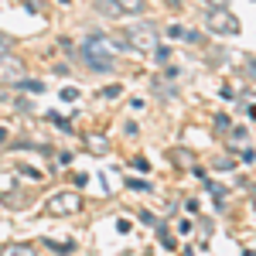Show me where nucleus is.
<instances>
[{"instance_id":"1","label":"nucleus","mask_w":256,"mask_h":256,"mask_svg":"<svg viewBox=\"0 0 256 256\" xmlns=\"http://www.w3.org/2000/svg\"><path fill=\"white\" fill-rule=\"evenodd\" d=\"M79 52H82V62H86L92 72H113L123 44H120L116 38H110V34H89V38L79 44Z\"/></svg>"},{"instance_id":"2","label":"nucleus","mask_w":256,"mask_h":256,"mask_svg":"<svg viewBox=\"0 0 256 256\" xmlns=\"http://www.w3.org/2000/svg\"><path fill=\"white\" fill-rule=\"evenodd\" d=\"M158 38H160V28L150 24V20L126 28V44H130L134 52H144V55H150V52L158 48Z\"/></svg>"},{"instance_id":"3","label":"nucleus","mask_w":256,"mask_h":256,"mask_svg":"<svg viewBox=\"0 0 256 256\" xmlns=\"http://www.w3.org/2000/svg\"><path fill=\"white\" fill-rule=\"evenodd\" d=\"M208 31L212 34H226V38H236L242 28H239V18H232L229 10L218 7V10H208Z\"/></svg>"},{"instance_id":"4","label":"nucleus","mask_w":256,"mask_h":256,"mask_svg":"<svg viewBox=\"0 0 256 256\" xmlns=\"http://www.w3.org/2000/svg\"><path fill=\"white\" fill-rule=\"evenodd\" d=\"M24 79V62L18 55H0V86H18Z\"/></svg>"},{"instance_id":"5","label":"nucleus","mask_w":256,"mask_h":256,"mask_svg":"<svg viewBox=\"0 0 256 256\" xmlns=\"http://www.w3.org/2000/svg\"><path fill=\"white\" fill-rule=\"evenodd\" d=\"M82 208V198L76 192H62V195H52L48 198V212L52 216H72Z\"/></svg>"},{"instance_id":"6","label":"nucleus","mask_w":256,"mask_h":256,"mask_svg":"<svg viewBox=\"0 0 256 256\" xmlns=\"http://www.w3.org/2000/svg\"><path fill=\"white\" fill-rule=\"evenodd\" d=\"M92 7H96L102 18H123V14H120V4H116V0H92Z\"/></svg>"},{"instance_id":"7","label":"nucleus","mask_w":256,"mask_h":256,"mask_svg":"<svg viewBox=\"0 0 256 256\" xmlns=\"http://www.w3.org/2000/svg\"><path fill=\"white\" fill-rule=\"evenodd\" d=\"M120 14H144L147 10V0H116Z\"/></svg>"},{"instance_id":"8","label":"nucleus","mask_w":256,"mask_h":256,"mask_svg":"<svg viewBox=\"0 0 256 256\" xmlns=\"http://www.w3.org/2000/svg\"><path fill=\"white\" fill-rule=\"evenodd\" d=\"M0 256H38V253H34L31 246H24V242H14V246H4Z\"/></svg>"},{"instance_id":"9","label":"nucleus","mask_w":256,"mask_h":256,"mask_svg":"<svg viewBox=\"0 0 256 256\" xmlns=\"http://www.w3.org/2000/svg\"><path fill=\"white\" fill-rule=\"evenodd\" d=\"M86 147H89L92 154H106V150H110V140H102V137H89V140H86Z\"/></svg>"},{"instance_id":"10","label":"nucleus","mask_w":256,"mask_h":256,"mask_svg":"<svg viewBox=\"0 0 256 256\" xmlns=\"http://www.w3.org/2000/svg\"><path fill=\"white\" fill-rule=\"evenodd\" d=\"M18 89H24V92H44V82H38V79H20Z\"/></svg>"},{"instance_id":"11","label":"nucleus","mask_w":256,"mask_h":256,"mask_svg":"<svg viewBox=\"0 0 256 256\" xmlns=\"http://www.w3.org/2000/svg\"><path fill=\"white\" fill-rule=\"evenodd\" d=\"M171 55H174V52H171V48H164V44H158V48H154V58H158L160 65H168V62H171Z\"/></svg>"},{"instance_id":"12","label":"nucleus","mask_w":256,"mask_h":256,"mask_svg":"<svg viewBox=\"0 0 256 256\" xmlns=\"http://www.w3.org/2000/svg\"><path fill=\"white\" fill-rule=\"evenodd\" d=\"M126 184H130L134 192H154V188H150V181H137V178H130Z\"/></svg>"},{"instance_id":"13","label":"nucleus","mask_w":256,"mask_h":256,"mask_svg":"<svg viewBox=\"0 0 256 256\" xmlns=\"http://www.w3.org/2000/svg\"><path fill=\"white\" fill-rule=\"evenodd\" d=\"M202 4H205V7H208V10H218V7H226V4H229V0H202Z\"/></svg>"},{"instance_id":"14","label":"nucleus","mask_w":256,"mask_h":256,"mask_svg":"<svg viewBox=\"0 0 256 256\" xmlns=\"http://www.w3.org/2000/svg\"><path fill=\"white\" fill-rule=\"evenodd\" d=\"M120 92H123V89H120V86H106V89H102V96H106V99H113V96H120Z\"/></svg>"},{"instance_id":"15","label":"nucleus","mask_w":256,"mask_h":256,"mask_svg":"<svg viewBox=\"0 0 256 256\" xmlns=\"http://www.w3.org/2000/svg\"><path fill=\"white\" fill-rule=\"evenodd\" d=\"M134 168H137V171H144V174L150 171V164H147V158H137V160H134Z\"/></svg>"},{"instance_id":"16","label":"nucleus","mask_w":256,"mask_h":256,"mask_svg":"<svg viewBox=\"0 0 256 256\" xmlns=\"http://www.w3.org/2000/svg\"><path fill=\"white\" fill-rule=\"evenodd\" d=\"M4 52H10V38H7V34L0 31V55H4Z\"/></svg>"},{"instance_id":"17","label":"nucleus","mask_w":256,"mask_h":256,"mask_svg":"<svg viewBox=\"0 0 256 256\" xmlns=\"http://www.w3.org/2000/svg\"><path fill=\"white\" fill-rule=\"evenodd\" d=\"M168 34H171V38H184V28H178V24H171V28H168Z\"/></svg>"},{"instance_id":"18","label":"nucleus","mask_w":256,"mask_h":256,"mask_svg":"<svg viewBox=\"0 0 256 256\" xmlns=\"http://www.w3.org/2000/svg\"><path fill=\"white\" fill-rule=\"evenodd\" d=\"M4 140H7V130H4V126H0V144H4Z\"/></svg>"},{"instance_id":"19","label":"nucleus","mask_w":256,"mask_h":256,"mask_svg":"<svg viewBox=\"0 0 256 256\" xmlns=\"http://www.w3.org/2000/svg\"><path fill=\"white\" fill-rule=\"evenodd\" d=\"M246 113H250V116H253V120H256V106H250V110H246Z\"/></svg>"},{"instance_id":"20","label":"nucleus","mask_w":256,"mask_h":256,"mask_svg":"<svg viewBox=\"0 0 256 256\" xmlns=\"http://www.w3.org/2000/svg\"><path fill=\"white\" fill-rule=\"evenodd\" d=\"M253 208H256V198H253Z\"/></svg>"},{"instance_id":"21","label":"nucleus","mask_w":256,"mask_h":256,"mask_svg":"<svg viewBox=\"0 0 256 256\" xmlns=\"http://www.w3.org/2000/svg\"><path fill=\"white\" fill-rule=\"evenodd\" d=\"M62 4H65V0H62Z\"/></svg>"}]
</instances>
